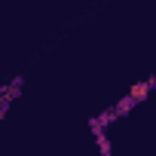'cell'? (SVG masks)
<instances>
[{"label":"cell","mask_w":156,"mask_h":156,"mask_svg":"<svg viewBox=\"0 0 156 156\" xmlns=\"http://www.w3.org/2000/svg\"><path fill=\"white\" fill-rule=\"evenodd\" d=\"M147 95H150V83H147V80H141V83H135V86L129 89V101H132V104H141Z\"/></svg>","instance_id":"6da1fadb"},{"label":"cell","mask_w":156,"mask_h":156,"mask_svg":"<svg viewBox=\"0 0 156 156\" xmlns=\"http://www.w3.org/2000/svg\"><path fill=\"white\" fill-rule=\"evenodd\" d=\"M132 107H135V104L129 101V95H126V98H119V101L113 104V113H116V119H119V116H126V113H129Z\"/></svg>","instance_id":"7a4b0ae2"},{"label":"cell","mask_w":156,"mask_h":156,"mask_svg":"<svg viewBox=\"0 0 156 156\" xmlns=\"http://www.w3.org/2000/svg\"><path fill=\"white\" fill-rule=\"evenodd\" d=\"M95 141H98L101 156H113V153H110V141H107V135H104V132H101V135H95Z\"/></svg>","instance_id":"3957f363"},{"label":"cell","mask_w":156,"mask_h":156,"mask_svg":"<svg viewBox=\"0 0 156 156\" xmlns=\"http://www.w3.org/2000/svg\"><path fill=\"white\" fill-rule=\"evenodd\" d=\"M6 113H9V104H6V101H0V119H3Z\"/></svg>","instance_id":"277c9868"}]
</instances>
